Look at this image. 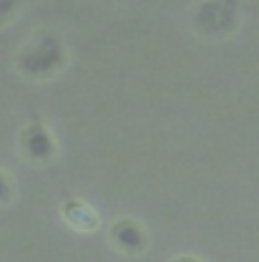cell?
<instances>
[{"instance_id": "8", "label": "cell", "mask_w": 259, "mask_h": 262, "mask_svg": "<svg viewBox=\"0 0 259 262\" xmlns=\"http://www.w3.org/2000/svg\"><path fill=\"white\" fill-rule=\"evenodd\" d=\"M171 262H204V260H199L194 255H179V257H174Z\"/></svg>"}, {"instance_id": "6", "label": "cell", "mask_w": 259, "mask_h": 262, "mask_svg": "<svg viewBox=\"0 0 259 262\" xmlns=\"http://www.w3.org/2000/svg\"><path fill=\"white\" fill-rule=\"evenodd\" d=\"M10 199H13V184H10L8 174L0 169V207L3 204H10Z\"/></svg>"}, {"instance_id": "1", "label": "cell", "mask_w": 259, "mask_h": 262, "mask_svg": "<svg viewBox=\"0 0 259 262\" xmlns=\"http://www.w3.org/2000/svg\"><path fill=\"white\" fill-rule=\"evenodd\" d=\"M65 61H68L65 46L56 33L35 35L18 56L20 71L26 76H31V78H51V76H56L65 66Z\"/></svg>"}, {"instance_id": "5", "label": "cell", "mask_w": 259, "mask_h": 262, "mask_svg": "<svg viewBox=\"0 0 259 262\" xmlns=\"http://www.w3.org/2000/svg\"><path fill=\"white\" fill-rule=\"evenodd\" d=\"M61 217L68 222V227H73L76 232H96L101 227V217L98 212L86 204L83 199H65L61 204Z\"/></svg>"}, {"instance_id": "7", "label": "cell", "mask_w": 259, "mask_h": 262, "mask_svg": "<svg viewBox=\"0 0 259 262\" xmlns=\"http://www.w3.org/2000/svg\"><path fill=\"white\" fill-rule=\"evenodd\" d=\"M15 8V0H0V20Z\"/></svg>"}, {"instance_id": "2", "label": "cell", "mask_w": 259, "mask_h": 262, "mask_svg": "<svg viewBox=\"0 0 259 262\" xmlns=\"http://www.w3.org/2000/svg\"><path fill=\"white\" fill-rule=\"evenodd\" d=\"M237 0H204L194 13V26L206 35H224L237 26Z\"/></svg>"}, {"instance_id": "3", "label": "cell", "mask_w": 259, "mask_h": 262, "mask_svg": "<svg viewBox=\"0 0 259 262\" xmlns=\"http://www.w3.org/2000/svg\"><path fill=\"white\" fill-rule=\"evenodd\" d=\"M108 237H111V245L119 250V252H124V255H141V252H146V247H149V234H146V229L141 227L136 220H131V217H121V220H116L111 229H108Z\"/></svg>"}, {"instance_id": "4", "label": "cell", "mask_w": 259, "mask_h": 262, "mask_svg": "<svg viewBox=\"0 0 259 262\" xmlns=\"http://www.w3.org/2000/svg\"><path fill=\"white\" fill-rule=\"evenodd\" d=\"M20 149H23V157H28L35 164L51 162L56 157V151H58L53 134L45 129L43 124H38V121L23 129V134H20Z\"/></svg>"}]
</instances>
